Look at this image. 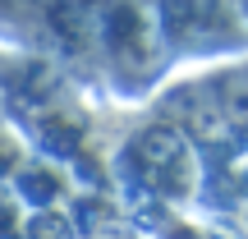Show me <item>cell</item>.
<instances>
[{
  "label": "cell",
  "mask_w": 248,
  "mask_h": 239,
  "mask_svg": "<svg viewBox=\"0 0 248 239\" xmlns=\"http://www.w3.org/2000/svg\"><path fill=\"white\" fill-rule=\"evenodd\" d=\"M152 111L193 143L202 212L248 239V55L170 79Z\"/></svg>",
  "instance_id": "cell-1"
},
{
  "label": "cell",
  "mask_w": 248,
  "mask_h": 239,
  "mask_svg": "<svg viewBox=\"0 0 248 239\" xmlns=\"http://www.w3.org/2000/svg\"><path fill=\"white\" fill-rule=\"evenodd\" d=\"M170 79L152 0H92L88 88H106L115 101H152Z\"/></svg>",
  "instance_id": "cell-2"
},
{
  "label": "cell",
  "mask_w": 248,
  "mask_h": 239,
  "mask_svg": "<svg viewBox=\"0 0 248 239\" xmlns=\"http://www.w3.org/2000/svg\"><path fill=\"white\" fill-rule=\"evenodd\" d=\"M170 74L179 64H221L248 55V28L234 0H152Z\"/></svg>",
  "instance_id": "cell-3"
},
{
  "label": "cell",
  "mask_w": 248,
  "mask_h": 239,
  "mask_svg": "<svg viewBox=\"0 0 248 239\" xmlns=\"http://www.w3.org/2000/svg\"><path fill=\"white\" fill-rule=\"evenodd\" d=\"M51 0H0V46L37 55V32Z\"/></svg>",
  "instance_id": "cell-4"
},
{
  "label": "cell",
  "mask_w": 248,
  "mask_h": 239,
  "mask_svg": "<svg viewBox=\"0 0 248 239\" xmlns=\"http://www.w3.org/2000/svg\"><path fill=\"white\" fill-rule=\"evenodd\" d=\"M234 9H239V18H244V28H248V0H234Z\"/></svg>",
  "instance_id": "cell-5"
}]
</instances>
